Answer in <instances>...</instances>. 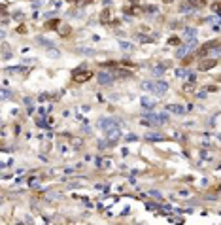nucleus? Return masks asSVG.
<instances>
[{
  "mask_svg": "<svg viewBox=\"0 0 221 225\" xmlns=\"http://www.w3.org/2000/svg\"><path fill=\"white\" fill-rule=\"evenodd\" d=\"M168 44H170V46H176V44H180V38H170Z\"/></svg>",
  "mask_w": 221,
  "mask_h": 225,
  "instance_id": "obj_33",
  "label": "nucleus"
},
{
  "mask_svg": "<svg viewBox=\"0 0 221 225\" xmlns=\"http://www.w3.org/2000/svg\"><path fill=\"white\" fill-rule=\"evenodd\" d=\"M167 110L174 112V114H185V112H187V108H183V106H180V104H168Z\"/></svg>",
  "mask_w": 221,
  "mask_h": 225,
  "instance_id": "obj_12",
  "label": "nucleus"
},
{
  "mask_svg": "<svg viewBox=\"0 0 221 225\" xmlns=\"http://www.w3.org/2000/svg\"><path fill=\"white\" fill-rule=\"evenodd\" d=\"M164 136L163 134H159V132H148L146 134V140H151V142H161Z\"/></svg>",
  "mask_w": 221,
  "mask_h": 225,
  "instance_id": "obj_14",
  "label": "nucleus"
},
{
  "mask_svg": "<svg viewBox=\"0 0 221 225\" xmlns=\"http://www.w3.org/2000/svg\"><path fill=\"white\" fill-rule=\"evenodd\" d=\"M96 80H98V83H100V85H110V83L115 80V74L102 70V72H98V74H96Z\"/></svg>",
  "mask_w": 221,
  "mask_h": 225,
  "instance_id": "obj_2",
  "label": "nucleus"
},
{
  "mask_svg": "<svg viewBox=\"0 0 221 225\" xmlns=\"http://www.w3.org/2000/svg\"><path fill=\"white\" fill-rule=\"evenodd\" d=\"M164 2H167V4H170V2H174V0H164Z\"/></svg>",
  "mask_w": 221,
  "mask_h": 225,
  "instance_id": "obj_39",
  "label": "nucleus"
},
{
  "mask_svg": "<svg viewBox=\"0 0 221 225\" xmlns=\"http://www.w3.org/2000/svg\"><path fill=\"white\" fill-rule=\"evenodd\" d=\"M115 76H121V78H130L132 74H130L129 70H121V68H117V72H115Z\"/></svg>",
  "mask_w": 221,
  "mask_h": 225,
  "instance_id": "obj_21",
  "label": "nucleus"
},
{
  "mask_svg": "<svg viewBox=\"0 0 221 225\" xmlns=\"http://www.w3.org/2000/svg\"><path fill=\"white\" fill-rule=\"evenodd\" d=\"M219 140H221V134H219Z\"/></svg>",
  "mask_w": 221,
  "mask_h": 225,
  "instance_id": "obj_43",
  "label": "nucleus"
},
{
  "mask_svg": "<svg viewBox=\"0 0 221 225\" xmlns=\"http://www.w3.org/2000/svg\"><path fill=\"white\" fill-rule=\"evenodd\" d=\"M215 46H221L219 40H210V42H206V44H204L202 48H198L197 55H198V57H204V55H208V51H210V49H214Z\"/></svg>",
  "mask_w": 221,
  "mask_h": 225,
  "instance_id": "obj_4",
  "label": "nucleus"
},
{
  "mask_svg": "<svg viewBox=\"0 0 221 225\" xmlns=\"http://www.w3.org/2000/svg\"><path fill=\"white\" fill-rule=\"evenodd\" d=\"M36 42L40 44V46H43V48H47V49H51V48H55V44H53L51 40H47V38H43V36H36Z\"/></svg>",
  "mask_w": 221,
  "mask_h": 225,
  "instance_id": "obj_10",
  "label": "nucleus"
},
{
  "mask_svg": "<svg viewBox=\"0 0 221 225\" xmlns=\"http://www.w3.org/2000/svg\"><path fill=\"white\" fill-rule=\"evenodd\" d=\"M210 21H212V23H219V21H221V17H219V15H214V17H208V23H210Z\"/></svg>",
  "mask_w": 221,
  "mask_h": 225,
  "instance_id": "obj_32",
  "label": "nucleus"
},
{
  "mask_svg": "<svg viewBox=\"0 0 221 225\" xmlns=\"http://www.w3.org/2000/svg\"><path fill=\"white\" fill-rule=\"evenodd\" d=\"M110 15H112V13H110V10H104V12L100 13V21H110Z\"/></svg>",
  "mask_w": 221,
  "mask_h": 225,
  "instance_id": "obj_24",
  "label": "nucleus"
},
{
  "mask_svg": "<svg viewBox=\"0 0 221 225\" xmlns=\"http://www.w3.org/2000/svg\"><path fill=\"white\" fill-rule=\"evenodd\" d=\"M164 70H167V64H159V66H155V68H153V76L161 78V76L164 74Z\"/></svg>",
  "mask_w": 221,
  "mask_h": 225,
  "instance_id": "obj_18",
  "label": "nucleus"
},
{
  "mask_svg": "<svg viewBox=\"0 0 221 225\" xmlns=\"http://www.w3.org/2000/svg\"><path fill=\"white\" fill-rule=\"evenodd\" d=\"M167 91H168V83H167V82H163V80L155 82V93H157V95H164Z\"/></svg>",
  "mask_w": 221,
  "mask_h": 225,
  "instance_id": "obj_7",
  "label": "nucleus"
},
{
  "mask_svg": "<svg viewBox=\"0 0 221 225\" xmlns=\"http://www.w3.org/2000/svg\"><path fill=\"white\" fill-rule=\"evenodd\" d=\"M195 6H191L189 2H183L182 6H180V13H195Z\"/></svg>",
  "mask_w": 221,
  "mask_h": 225,
  "instance_id": "obj_11",
  "label": "nucleus"
},
{
  "mask_svg": "<svg viewBox=\"0 0 221 225\" xmlns=\"http://www.w3.org/2000/svg\"><path fill=\"white\" fill-rule=\"evenodd\" d=\"M9 95H12V91H9V89H4V91H2V98H8Z\"/></svg>",
  "mask_w": 221,
  "mask_h": 225,
  "instance_id": "obj_34",
  "label": "nucleus"
},
{
  "mask_svg": "<svg viewBox=\"0 0 221 225\" xmlns=\"http://www.w3.org/2000/svg\"><path fill=\"white\" fill-rule=\"evenodd\" d=\"M47 55H49V57H53V59H59V57H61V53H59L57 49H53V48L47 49Z\"/></svg>",
  "mask_w": 221,
  "mask_h": 225,
  "instance_id": "obj_23",
  "label": "nucleus"
},
{
  "mask_svg": "<svg viewBox=\"0 0 221 225\" xmlns=\"http://www.w3.org/2000/svg\"><path fill=\"white\" fill-rule=\"evenodd\" d=\"M68 2H76V0H68Z\"/></svg>",
  "mask_w": 221,
  "mask_h": 225,
  "instance_id": "obj_42",
  "label": "nucleus"
},
{
  "mask_svg": "<svg viewBox=\"0 0 221 225\" xmlns=\"http://www.w3.org/2000/svg\"><path fill=\"white\" fill-rule=\"evenodd\" d=\"M183 40L185 42H191V40H197V30L191 29V27H187L185 32H183Z\"/></svg>",
  "mask_w": 221,
  "mask_h": 225,
  "instance_id": "obj_8",
  "label": "nucleus"
},
{
  "mask_svg": "<svg viewBox=\"0 0 221 225\" xmlns=\"http://www.w3.org/2000/svg\"><path fill=\"white\" fill-rule=\"evenodd\" d=\"M180 195H182V197H187V195H189V191H187V189H182Z\"/></svg>",
  "mask_w": 221,
  "mask_h": 225,
  "instance_id": "obj_37",
  "label": "nucleus"
},
{
  "mask_svg": "<svg viewBox=\"0 0 221 225\" xmlns=\"http://www.w3.org/2000/svg\"><path fill=\"white\" fill-rule=\"evenodd\" d=\"M146 12H148V13H157V6H148Z\"/></svg>",
  "mask_w": 221,
  "mask_h": 225,
  "instance_id": "obj_29",
  "label": "nucleus"
},
{
  "mask_svg": "<svg viewBox=\"0 0 221 225\" xmlns=\"http://www.w3.org/2000/svg\"><path fill=\"white\" fill-rule=\"evenodd\" d=\"M83 2H93V0H83Z\"/></svg>",
  "mask_w": 221,
  "mask_h": 225,
  "instance_id": "obj_41",
  "label": "nucleus"
},
{
  "mask_svg": "<svg viewBox=\"0 0 221 225\" xmlns=\"http://www.w3.org/2000/svg\"><path fill=\"white\" fill-rule=\"evenodd\" d=\"M215 64H217V59H206V61H202V63H198V70H200V72H206V70H210V68H214Z\"/></svg>",
  "mask_w": 221,
  "mask_h": 225,
  "instance_id": "obj_5",
  "label": "nucleus"
},
{
  "mask_svg": "<svg viewBox=\"0 0 221 225\" xmlns=\"http://www.w3.org/2000/svg\"><path fill=\"white\" fill-rule=\"evenodd\" d=\"M142 108L144 110H153L155 108V100L149 98V97H142Z\"/></svg>",
  "mask_w": 221,
  "mask_h": 225,
  "instance_id": "obj_9",
  "label": "nucleus"
},
{
  "mask_svg": "<svg viewBox=\"0 0 221 225\" xmlns=\"http://www.w3.org/2000/svg\"><path fill=\"white\" fill-rule=\"evenodd\" d=\"M102 2H104V4H110V2H112V0H102Z\"/></svg>",
  "mask_w": 221,
  "mask_h": 225,
  "instance_id": "obj_38",
  "label": "nucleus"
},
{
  "mask_svg": "<svg viewBox=\"0 0 221 225\" xmlns=\"http://www.w3.org/2000/svg\"><path fill=\"white\" fill-rule=\"evenodd\" d=\"M191 6H195V8H204L206 6V0H187Z\"/></svg>",
  "mask_w": 221,
  "mask_h": 225,
  "instance_id": "obj_19",
  "label": "nucleus"
},
{
  "mask_svg": "<svg viewBox=\"0 0 221 225\" xmlns=\"http://www.w3.org/2000/svg\"><path fill=\"white\" fill-rule=\"evenodd\" d=\"M98 125H100V129H102V131H106V132H108V131H112V129H117V127H119V123H117V119H112V117H102Z\"/></svg>",
  "mask_w": 221,
  "mask_h": 225,
  "instance_id": "obj_3",
  "label": "nucleus"
},
{
  "mask_svg": "<svg viewBox=\"0 0 221 225\" xmlns=\"http://www.w3.org/2000/svg\"><path fill=\"white\" fill-rule=\"evenodd\" d=\"M210 8H212L214 10V12H217V13H221V2H214L212 6H210Z\"/></svg>",
  "mask_w": 221,
  "mask_h": 225,
  "instance_id": "obj_27",
  "label": "nucleus"
},
{
  "mask_svg": "<svg viewBox=\"0 0 221 225\" xmlns=\"http://www.w3.org/2000/svg\"><path fill=\"white\" fill-rule=\"evenodd\" d=\"M68 34H70V27H68V25L61 27V36H68Z\"/></svg>",
  "mask_w": 221,
  "mask_h": 225,
  "instance_id": "obj_25",
  "label": "nucleus"
},
{
  "mask_svg": "<svg viewBox=\"0 0 221 225\" xmlns=\"http://www.w3.org/2000/svg\"><path fill=\"white\" fill-rule=\"evenodd\" d=\"M91 72L87 70V64L83 63V64H80L78 68H76L74 72H72V78H74V82L76 83H83V82H87V80H91Z\"/></svg>",
  "mask_w": 221,
  "mask_h": 225,
  "instance_id": "obj_1",
  "label": "nucleus"
},
{
  "mask_svg": "<svg viewBox=\"0 0 221 225\" xmlns=\"http://www.w3.org/2000/svg\"><path fill=\"white\" fill-rule=\"evenodd\" d=\"M46 30H51V29H59V19H49L46 25H43Z\"/></svg>",
  "mask_w": 221,
  "mask_h": 225,
  "instance_id": "obj_15",
  "label": "nucleus"
},
{
  "mask_svg": "<svg viewBox=\"0 0 221 225\" xmlns=\"http://www.w3.org/2000/svg\"><path fill=\"white\" fill-rule=\"evenodd\" d=\"M146 208H148V210H157L159 206H155V204H151V202H148V204H146Z\"/></svg>",
  "mask_w": 221,
  "mask_h": 225,
  "instance_id": "obj_35",
  "label": "nucleus"
},
{
  "mask_svg": "<svg viewBox=\"0 0 221 225\" xmlns=\"http://www.w3.org/2000/svg\"><path fill=\"white\" fill-rule=\"evenodd\" d=\"M78 53H85V55H95L93 49H87V48H78Z\"/></svg>",
  "mask_w": 221,
  "mask_h": 225,
  "instance_id": "obj_26",
  "label": "nucleus"
},
{
  "mask_svg": "<svg viewBox=\"0 0 221 225\" xmlns=\"http://www.w3.org/2000/svg\"><path fill=\"white\" fill-rule=\"evenodd\" d=\"M8 74H19V72H27L25 66H9V68H6Z\"/></svg>",
  "mask_w": 221,
  "mask_h": 225,
  "instance_id": "obj_17",
  "label": "nucleus"
},
{
  "mask_svg": "<svg viewBox=\"0 0 221 225\" xmlns=\"http://www.w3.org/2000/svg\"><path fill=\"white\" fill-rule=\"evenodd\" d=\"M221 57V46H215L214 49L208 51V59H219Z\"/></svg>",
  "mask_w": 221,
  "mask_h": 225,
  "instance_id": "obj_13",
  "label": "nucleus"
},
{
  "mask_svg": "<svg viewBox=\"0 0 221 225\" xmlns=\"http://www.w3.org/2000/svg\"><path fill=\"white\" fill-rule=\"evenodd\" d=\"M219 168H221V165H219Z\"/></svg>",
  "mask_w": 221,
  "mask_h": 225,
  "instance_id": "obj_44",
  "label": "nucleus"
},
{
  "mask_svg": "<svg viewBox=\"0 0 221 225\" xmlns=\"http://www.w3.org/2000/svg\"><path fill=\"white\" fill-rule=\"evenodd\" d=\"M119 46H121V49H125V51H129V49H132V48H134L130 42H119Z\"/></svg>",
  "mask_w": 221,
  "mask_h": 225,
  "instance_id": "obj_22",
  "label": "nucleus"
},
{
  "mask_svg": "<svg viewBox=\"0 0 221 225\" xmlns=\"http://www.w3.org/2000/svg\"><path fill=\"white\" fill-rule=\"evenodd\" d=\"M138 40H140V42H144V44H148V42H151L153 38H149V36H142V34H140V36H138Z\"/></svg>",
  "mask_w": 221,
  "mask_h": 225,
  "instance_id": "obj_30",
  "label": "nucleus"
},
{
  "mask_svg": "<svg viewBox=\"0 0 221 225\" xmlns=\"http://www.w3.org/2000/svg\"><path fill=\"white\" fill-rule=\"evenodd\" d=\"M149 195H151V197H155V199H163V195L159 193V191H155V189H151V191H149Z\"/></svg>",
  "mask_w": 221,
  "mask_h": 225,
  "instance_id": "obj_28",
  "label": "nucleus"
},
{
  "mask_svg": "<svg viewBox=\"0 0 221 225\" xmlns=\"http://www.w3.org/2000/svg\"><path fill=\"white\" fill-rule=\"evenodd\" d=\"M130 2H132V4H136V2H138V0H130Z\"/></svg>",
  "mask_w": 221,
  "mask_h": 225,
  "instance_id": "obj_40",
  "label": "nucleus"
},
{
  "mask_svg": "<svg viewBox=\"0 0 221 225\" xmlns=\"http://www.w3.org/2000/svg\"><path fill=\"white\" fill-rule=\"evenodd\" d=\"M191 72L189 70H187V68H178V70H176V76H178V78H185V76H189Z\"/></svg>",
  "mask_w": 221,
  "mask_h": 225,
  "instance_id": "obj_20",
  "label": "nucleus"
},
{
  "mask_svg": "<svg viewBox=\"0 0 221 225\" xmlns=\"http://www.w3.org/2000/svg\"><path fill=\"white\" fill-rule=\"evenodd\" d=\"M142 89H144V91L155 93V82H142Z\"/></svg>",
  "mask_w": 221,
  "mask_h": 225,
  "instance_id": "obj_16",
  "label": "nucleus"
},
{
  "mask_svg": "<svg viewBox=\"0 0 221 225\" xmlns=\"http://www.w3.org/2000/svg\"><path fill=\"white\" fill-rule=\"evenodd\" d=\"M106 134H108V136H106V138H108V142H112V144H114V142H117V140L121 138V129H119V127H117V129H112V131H108Z\"/></svg>",
  "mask_w": 221,
  "mask_h": 225,
  "instance_id": "obj_6",
  "label": "nucleus"
},
{
  "mask_svg": "<svg viewBox=\"0 0 221 225\" xmlns=\"http://www.w3.org/2000/svg\"><path fill=\"white\" fill-rule=\"evenodd\" d=\"M38 127H42V129H43V127H47V123L43 121V119H40V121H38Z\"/></svg>",
  "mask_w": 221,
  "mask_h": 225,
  "instance_id": "obj_36",
  "label": "nucleus"
},
{
  "mask_svg": "<svg viewBox=\"0 0 221 225\" xmlns=\"http://www.w3.org/2000/svg\"><path fill=\"white\" fill-rule=\"evenodd\" d=\"M125 138H127V142H132V140H136L138 136H136V134H134V132H130V134H127V136H125Z\"/></svg>",
  "mask_w": 221,
  "mask_h": 225,
  "instance_id": "obj_31",
  "label": "nucleus"
}]
</instances>
